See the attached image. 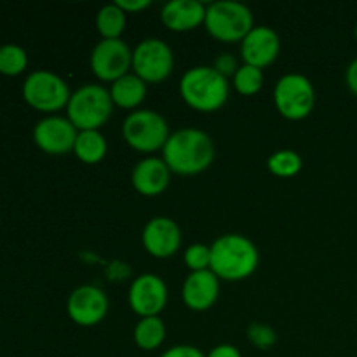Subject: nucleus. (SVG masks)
Returning a JSON list of instances; mask_svg holds the SVG:
<instances>
[{"mask_svg": "<svg viewBox=\"0 0 357 357\" xmlns=\"http://www.w3.org/2000/svg\"><path fill=\"white\" fill-rule=\"evenodd\" d=\"M180 94L188 107L209 114L222 108L229 100V80L213 66H194L181 77Z\"/></svg>", "mask_w": 357, "mask_h": 357, "instance_id": "nucleus-3", "label": "nucleus"}, {"mask_svg": "<svg viewBox=\"0 0 357 357\" xmlns=\"http://www.w3.org/2000/svg\"><path fill=\"white\" fill-rule=\"evenodd\" d=\"M122 135L131 149L142 153L162 150L171 136L166 119L153 110L131 112L122 124Z\"/></svg>", "mask_w": 357, "mask_h": 357, "instance_id": "nucleus-6", "label": "nucleus"}, {"mask_svg": "<svg viewBox=\"0 0 357 357\" xmlns=\"http://www.w3.org/2000/svg\"><path fill=\"white\" fill-rule=\"evenodd\" d=\"M213 68H215L216 72L222 73L223 77L236 75V72L239 70V68H237V59L234 58L232 54H220L218 58H216Z\"/></svg>", "mask_w": 357, "mask_h": 357, "instance_id": "nucleus-28", "label": "nucleus"}, {"mask_svg": "<svg viewBox=\"0 0 357 357\" xmlns=\"http://www.w3.org/2000/svg\"><path fill=\"white\" fill-rule=\"evenodd\" d=\"M302 157L293 150H279L268 157V169L279 178H291L302 169Z\"/></svg>", "mask_w": 357, "mask_h": 357, "instance_id": "nucleus-23", "label": "nucleus"}, {"mask_svg": "<svg viewBox=\"0 0 357 357\" xmlns=\"http://www.w3.org/2000/svg\"><path fill=\"white\" fill-rule=\"evenodd\" d=\"M166 338V326L159 316L142 317L135 328V342L143 351H155Z\"/></svg>", "mask_w": 357, "mask_h": 357, "instance_id": "nucleus-21", "label": "nucleus"}, {"mask_svg": "<svg viewBox=\"0 0 357 357\" xmlns=\"http://www.w3.org/2000/svg\"><path fill=\"white\" fill-rule=\"evenodd\" d=\"M281 51V40L278 31L271 26H255L241 42V56L244 65L264 70L278 59Z\"/></svg>", "mask_w": 357, "mask_h": 357, "instance_id": "nucleus-14", "label": "nucleus"}, {"mask_svg": "<svg viewBox=\"0 0 357 357\" xmlns=\"http://www.w3.org/2000/svg\"><path fill=\"white\" fill-rule=\"evenodd\" d=\"M119 7H121L122 10H124L126 14L128 13H139V10L146 9V7L150 6L149 0H117Z\"/></svg>", "mask_w": 357, "mask_h": 357, "instance_id": "nucleus-30", "label": "nucleus"}, {"mask_svg": "<svg viewBox=\"0 0 357 357\" xmlns=\"http://www.w3.org/2000/svg\"><path fill=\"white\" fill-rule=\"evenodd\" d=\"M167 303V286L159 275L143 274L129 288V305L139 317H155Z\"/></svg>", "mask_w": 357, "mask_h": 357, "instance_id": "nucleus-13", "label": "nucleus"}, {"mask_svg": "<svg viewBox=\"0 0 357 357\" xmlns=\"http://www.w3.org/2000/svg\"><path fill=\"white\" fill-rule=\"evenodd\" d=\"M274 103L279 114L289 121H302L316 105L312 82L302 73H288L275 84Z\"/></svg>", "mask_w": 357, "mask_h": 357, "instance_id": "nucleus-7", "label": "nucleus"}, {"mask_svg": "<svg viewBox=\"0 0 357 357\" xmlns=\"http://www.w3.org/2000/svg\"><path fill=\"white\" fill-rule=\"evenodd\" d=\"M143 246L152 257L169 258L181 246V230L176 222L166 216L152 218L143 229Z\"/></svg>", "mask_w": 357, "mask_h": 357, "instance_id": "nucleus-15", "label": "nucleus"}, {"mask_svg": "<svg viewBox=\"0 0 357 357\" xmlns=\"http://www.w3.org/2000/svg\"><path fill=\"white\" fill-rule=\"evenodd\" d=\"M356 38H357V24H356Z\"/></svg>", "mask_w": 357, "mask_h": 357, "instance_id": "nucleus-33", "label": "nucleus"}, {"mask_svg": "<svg viewBox=\"0 0 357 357\" xmlns=\"http://www.w3.org/2000/svg\"><path fill=\"white\" fill-rule=\"evenodd\" d=\"M169 167L164 162V159H159V157H146V159L139 160L131 174L135 190L146 197H155V195L162 194L169 185Z\"/></svg>", "mask_w": 357, "mask_h": 357, "instance_id": "nucleus-17", "label": "nucleus"}, {"mask_svg": "<svg viewBox=\"0 0 357 357\" xmlns=\"http://www.w3.org/2000/svg\"><path fill=\"white\" fill-rule=\"evenodd\" d=\"M248 338H250V342L255 347L267 351V349L274 347L275 345V342H278V333H275L271 326L253 323L248 328Z\"/></svg>", "mask_w": 357, "mask_h": 357, "instance_id": "nucleus-27", "label": "nucleus"}, {"mask_svg": "<svg viewBox=\"0 0 357 357\" xmlns=\"http://www.w3.org/2000/svg\"><path fill=\"white\" fill-rule=\"evenodd\" d=\"M132 68V51L122 38H103L91 52V70L105 82H112L128 75Z\"/></svg>", "mask_w": 357, "mask_h": 357, "instance_id": "nucleus-10", "label": "nucleus"}, {"mask_svg": "<svg viewBox=\"0 0 357 357\" xmlns=\"http://www.w3.org/2000/svg\"><path fill=\"white\" fill-rule=\"evenodd\" d=\"M209 271L223 281H243L258 267L257 246L241 234H225L211 244Z\"/></svg>", "mask_w": 357, "mask_h": 357, "instance_id": "nucleus-2", "label": "nucleus"}, {"mask_svg": "<svg viewBox=\"0 0 357 357\" xmlns=\"http://www.w3.org/2000/svg\"><path fill=\"white\" fill-rule=\"evenodd\" d=\"M174 68L173 51L160 38H145L132 51V72L145 84H159Z\"/></svg>", "mask_w": 357, "mask_h": 357, "instance_id": "nucleus-9", "label": "nucleus"}, {"mask_svg": "<svg viewBox=\"0 0 357 357\" xmlns=\"http://www.w3.org/2000/svg\"><path fill=\"white\" fill-rule=\"evenodd\" d=\"M68 84L49 70L30 73L23 84V98L31 108L38 112H58L70 101Z\"/></svg>", "mask_w": 357, "mask_h": 357, "instance_id": "nucleus-8", "label": "nucleus"}, {"mask_svg": "<svg viewBox=\"0 0 357 357\" xmlns=\"http://www.w3.org/2000/svg\"><path fill=\"white\" fill-rule=\"evenodd\" d=\"M79 131L65 117H45L33 128V142L49 155H65L73 150Z\"/></svg>", "mask_w": 357, "mask_h": 357, "instance_id": "nucleus-11", "label": "nucleus"}, {"mask_svg": "<svg viewBox=\"0 0 357 357\" xmlns=\"http://www.w3.org/2000/svg\"><path fill=\"white\" fill-rule=\"evenodd\" d=\"M28 66V54L16 44H6L0 47V73L7 77L20 75Z\"/></svg>", "mask_w": 357, "mask_h": 357, "instance_id": "nucleus-24", "label": "nucleus"}, {"mask_svg": "<svg viewBox=\"0 0 357 357\" xmlns=\"http://www.w3.org/2000/svg\"><path fill=\"white\" fill-rule=\"evenodd\" d=\"M66 310H68L70 319L79 326H96L107 316L108 298L103 289L96 286H79L70 293Z\"/></svg>", "mask_w": 357, "mask_h": 357, "instance_id": "nucleus-12", "label": "nucleus"}, {"mask_svg": "<svg viewBox=\"0 0 357 357\" xmlns=\"http://www.w3.org/2000/svg\"><path fill=\"white\" fill-rule=\"evenodd\" d=\"M206 9L199 0H171L160 10V20L171 31H190L204 24Z\"/></svg>", "mask_w": 357, "mask_h": 357, "instance_id": "nucleus-18", "label": "nucleus"}, {"mask_svg": "<svg viewBox=\"0 0 357 357\" xmlns=\"http://www.w3.org/2000/svg\"><path fill=\"white\" fill-rule=\"evenodd\" d=\"M183 302L195 312L209 310L220 295V279L211 271L190 272L183 282Z\"/></svg>", "mask_w": 357, "mask_h": 357, "instance_id": "nucleus-16", "label": "nucleus"}, {"mask_svg": "<svg viewBox=\"0 0 357 357\" xmlns=\"http://www.w3.org/2000/svg\"><path fill=\"white\" fill-rule=\"evenodd\" d=\"M162 159L171 173L192 176L211 166L215 159V145L208 132L185 128L169 136L162 149Z\"/></svg>", "mask_w": 357, "mask_h": 357, "instance_id": "nucleus-1", "label": "nucleus"}, {"mask_svg": "<svg viewBox=\"0 0 357 357\" xmlns=\"http://www.w3.org/2000/svg\"><path fill=\"white\" fill-rule=\"evenodd\" d=\"M107 139L100 131H79L73 152L82 162L98 164L107 155Z\"/></svg>", "mask_w": 357, "mask_h": 357, "instance_id": "nucleus-20", "label": "nucleus"}, {"mask_svg": "<svg viewBox=\"0 0 357 357\" xmlns=\"http://www.w3.org/2000/svg\"><path fill=\"white\" fill-rule=\"evenodd\" d=\"M96 28L103 38H108V40L121 38L126 30V13L117 3H108L101 7L96 16Z\"/></svg>", "mask_w": 357, "mask_h": 357, "instance_id": "nucleus-22", "label": "nucleus"}, {"mask_svg": "<svg viewBox=\"0 0 357 357\" xmlns=\"http://www.w3.org/2000/svg\"><path fill=\"white\" fill-rule=\"evenodd\" d=\"M345 82H347L349 89L357 96V58L352 59L351 65L347 66V72H345Z\"/></svg>", "mask_w": 357, "mask_h": 357, "instance_id": "nucleus-32", "label": "nucleus"}, {"mask_svg": "<svg viewBox=\"0 0 357 357\" xmlns=\"http://www.w3.org/2000/svg\"><path fill=\"white\" fill-rule=\"evenodd\" d=\"M68 121L75 126L77 131H100L114 112L110 91L98 84H86L79 87L70 96Z\"/></svg>", "mask_w": 357, "mask_h": 357, "instance_id": "nucleus-4", "label": "nucleus"}, {"mask_svg": "<svg viewBox=\"0 0 357 357\" xmlns=\"http://www.w3.org/2000/svg\"><path fill=\"white\" fill-rule=\"evenodd\" d=\"M160 357H206L199 351L197 347H192V345H176V347L167 349Z\"/></svg>", "mask_w": 357, "mask_h": 357, "instance_id": "nucleus-29", "label": "nucleus"}, {"mask_svg": "<svg viewBox=\"0 0 357 357\" xmlns=\"http://www.w3.org/2000/svg\"><path fill=\"white\" fill-rule=\"evenodd\" d=\"M183 260L192 272L209 271V267H211V248L204 246V244H192L185 251Z\"/></svg>", "mask_w": 357, "mask_h": 357, "instance_id": "nucleus-26", "label": "nucleus"}, {"mask_svg": "<svg viewBox=\"0 0 357 357\" xmlns=\"http://www.w3.org/2000/svg\"><path fill=\"white\" fill-rule=\"evenodd\" d=\"M204 26L213 38L220 42H243L253 30V13L248 6L234 0L209 3L206 9Z\"/></svg>", "mask_w": 357, "mask_h": 357, "instance_id": "nucleus-5", "label": "nucleus"}, {"mask_svg": "<svg viewBox=\"0 0 357 357\" xmlns=\"http://www.w3.org/2000/svg\"><path fill=\"white\" fill-rule=\"evenodd\" d=\"M206 357H243V356H241L239 349H236L234 345L222 344V345H216V347L213 349V351Z\"/></svg>", "mask_w": 357, "mask_h": 357, "instance_id": "nucleus-31", "label": "nucleus"}, {"mask_svg": "<svg viewBox=\"0 0 357 357\" xmlns=\"http://www.w3.org/2000/svg\"><path fill=\"white\" fill-rule=\"evenodd\" d=\"M234 86H236L237 93L243 96H253L264 86V70L251 65L239 66L234 75Z\"/></svg>", "mask_w": 357, "mask_h": 357, "instance_id": "nucleus-25", "label": "nucleus"}, {"mask_svg": "<svg viewBox=\"0 0 357 357\" xmlns=\"http://www.w3.org/2000/svg\"><path fill=\"white\" fill-rule=\"evenodd\" d=\"M110 96L114 105L132 110V108H136L145 100L146 84L139 77H136L135 73H128V75H124L122 79L115 80L112 84Z\"/></svg>", "mask_w": 357, "mask_h": 357, "instance_id": "nucleus-19", "label": "nucleus"}]
</instances>
